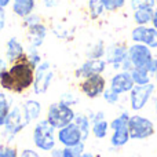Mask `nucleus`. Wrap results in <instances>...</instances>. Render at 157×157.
I'll return each instance as SVG.
<instances>
[{"label": "nucleus", "instance_id": "nucleus-31", "mask_svg": "<svg viewBox=\"0 0 157 157\" xmlns=\"http://www.w3.org/2000/svg\"><path fill=\"white\" fill-rule=\"evenodd\" d=\"M131 3V8L134 11L138 10L141 7H153L156 6V0H130Z\"/></svg>", "mask_w": 157, "mask_h": 157}, {"label": "nucleus", "instance_id": "nucleus-8", "mask_svg": "<svg viewBox=\"0 0 157 157\" xmlns=\"http://www.w3.org/2000/svg\"><path fill=\"white\" fill-rule=\"evenodd\" d=\"M155 58L153 50L141 43H134L128 46V59L131 61L134 69H146Z\"/></svg>", "mask_w": 157, "mask_h": 157}, {"label": "nucleus", "instance_id": "nucleus-15", "mask_svg": "<svg viewBox=\"0 0 157 157\" xmlns=\"http://www.w3.org/2000/svg\"><path fill=\"white\" fill-rule=\"evenodd\" d=\"M106 65L105 59H87L75 71V77L83 80L92 75H102L106 71Z\"/></svg>", "mask_w": 157, "mask_h": 157}, {"label": "nucleus", "instance_id": "nucleus-19", "mask_svg": "<svg viewBox=\"0 0 157 157\" xmlns=\"http://www.w3.org/2000/svg\"><path fill=\"white\" fill-rule=\"evenodd\" d=\"M13 13L19 18H26L33 14L36 7V0H13Z\"/></svg>", "mask_w": 157, "mask_h": 157}, {"label": "nucleus", "instance_id": "nucleus-16", "mask_svg": "<svg viewBox=\"0 0 157 157\" xmlns=\"http://www.w3.org/2000/svg\"><path fill=\"white\" fill-rule=\"evenodd\" d=\"M26 55L25 52V47L17 37H10L6 43V61L7 63L13 65V63L18 62L19 59Z\"/></svg>", "mask_w": 157, "mask_h": 157}, {"label": "nucleus", "instance_id": "nucleus-28", "mask_svg": "<svg viewBox=\"0 0 157 157\" xmlns=\"http://www.w3.org/2000/svg\"><path fill=\"white\" fill-rule=\"evenodd\" d=\"M101 2H102L105 11H109V13L119 11L125 6V0H101Z\"/></svg>", "mask_w": 157, "mask_h": 157}, {"label": "nucleus", "instance_id": "nucleus-42", "mask_svg": "<svg viewBox=\"0 0 157 157\" xmlns=\"http://www.w3.org/2000/svg\"><path fill=\"white\" fill-rule=\"evenodd\" d=\"M13 0H0V8H6L7 6H10V3Z\"/></svg>", "mask_w": 157, "mask_h": 157}, {"label": "nucleus", "instance_id": "nucleus-17", "mask_svg": "<svg viewBox=\"0 0 157 157\" xmlns=\"http://www.w3.org/2000/svg\"><path fill=\"white\" fill-rule=\"evenodd\" d=\"M47 36V26L41 22V24L33 25V26L28 28L26 37H28V48H35L37 50L39 47L43 44L44 39Z\"/></svg>", "mask_w": 157, "mask_h": 157}, {"label": "nucleus", "instance_id": "nucleus-22", "mask_svg": "<svg viewBox=\"0 0 157 157\" xmlns=\"http://www.w3.org/2000/svg\"><path fill=\"white\" fill-rule=\"evenodd\" d=\"M73 123L78 127V130L81 131V135H83V141L86 142L90 136V132H91V120L87 114L83 113H78L75 117Z\"/></svg>", "mask_w": 157, "mask_h": 157}, {"label": "nucleus", "instance_id": "nucleus-47", "mask_svg": "<svg viewBox=\"0 0 157 157\" xmlns=\"http://www.w3.org/2000/svg\"><path fill=\"white\" fill-rule=\"evenodd\" d=\"M120 157H124V156H120Z\"/></svg>", "mask_w": 157, "mask_h": 157}, {"label": "nucleus", "instance_id": "nucleus-35", "mask_svg": "<svg viewBox=\"0 0 157 157\" xmlns=\"http://www.w3.org/2000/svg\"><path fill=\"white\" fill-rule=\"evenodd\" d=\"M21 157H40L39 153L33 149H24L21 152Z\"/></svg>", "mask_w": 157, "mask_h": 157}, {"label": "nucleus", "instance_id": "nucleus-33", "mask_svg": "<svg viewBox=\"0 0 157 157\" xmlns=\"http://www.w3.org/2000/svg\"><path fill=\"white\" fill-rule=\"evenodd\" d=\"M43 22V19H41L40 15H37V14H30V15H28L26 18H24V26L26 28H30L33 26V25H37V24H41Z\"/></svg>", "mask_w": 157, "mask_h": 157}, {"label": "nucleus", "instance_id": "nucleus-25", "mask_svg": "<svg viewBox=\"0 0 157 157\" xmlns=\"http://www.w3.org/2000/svg\"><path fill=\"white\" fill-rule=\"evenodd\" d=\"M106 46L103 43V40H98L97 43H94L87 51V59H102V57H105Z\"/></svg>", "mask_w": 157, "mask_h": 157}, {"label": "nucleus", "instance_id": "nucleus-2", "mask_svg": "<svg viewBox=\"0 0 157 157\" xmlns=\"http://www.w3.org/2000/svg\"><path fill=\"white\" fill-rule=\"evenodd\" d=\"M131 114L128 112H121L117 117H114L109 125L110 130L113 131L110 136V145L116 149L125 146L128 142L131 141L130 138V131H128V121H130Z\"/></svg>", "mask_w": 157, "mask_h": 157}, {"label": "nucleus", "instance_id": "nucleus-36", "mask_svg": "<svg viewBox=\"0 0 157 157\" xmlns=\"http://www.w3.org/2000/svg\"><path fill=\"white\" fill-rule=\"evenodd\" d=\"M147 72L150 73V76L153 77V75L157 72V57L153 58V61L150 62V65H149V68H147Z\"/></svg>", "mask_w": 157, "mask_h": 157}, {"label": "nucleus", "instance_id": "nucleus-45", "mask_svg": "<svg viewBox=\"0 0 157 157\" xmlns=\"http://www.w3.org/2000/svg\"><path fill=\"white\" fill-rule=\"evenodd\" d=\"M153 77H155V81H156V83H157V72H156V73H155V75H153Z\"/></svg>", "mask_w": 157, "mask_h": 157}, {"label": "nucleus", "instance_id": "nucleus-37", "mask_svg": "<svg viewBox=\"0 0 157 157\" xmlns=\"http://www.w3.org/2000/svg\"><path fill=\"white\" fill-rule=\"evenodd\" d=\"M4 26H6V13L4 8H0V33L4 29Z\"/></svg>", "mask_w": 157, "mask_h": 157}, {"label": "nucleus", "instance_id": "nucleus-40", "mask_svg": "<svg viewBox=\"0 0 157 157\" xmlns=\"http://www.w3.org/2000/svg\"><path fill=\"white\" fill-rule=\"evenodd\" d=\"M51 157H62V149L54 147V149L51 150Z\"/></svg>", "mask_w": 157, "mask_h": 157}, {"label": "nucleus", "instance_id": "nucleus-6", "mask_svg": "<svg viewBox=\"0 0 157 157\" xmlns=\"http://www.w3.org/2000/svg\"><path fill=\"white\" fill-rule=\"evenodd\" d=\"M156 91V86L149 83L146 86H134L130 91V108L134 112H141L146 108V105L152 101L153 94Z\"/></svg>", "mask_w": 157, "mask_h": 157}, {"label": "nucleus", "instance_id": "nucleus-9", "mask_svg": "<svg viewBox=\"0 0 157 157\" xmlns=\"http://www.w3.org/2000/svg\"><path fill=\"white\" fill-rule=\"evenodd\" d=\"M106 90V78L102 75H92L90 77H86L80 83V91L90 99L101 97L103 91Z\"/></svg>", "mask_w": 157, "mask_h": 157}, {"label": "nucleus", "instance_id": "nucleus-3", "mask_svg": "<svg viewBox=\"0 0 157 157\" xmlns=\"http://www.w3.org/2000/svg\"><path fill=\"white\" fill-rule=\"evenodd\" d=\"M33 144L43 152H51L55 147V128L47 120H40L33 128Z\"/></svg>", "mask_w": 157, "mask_h": 157}, {"label": "nucleus", "instance_id": "nucleus-24", "mask_svg": "<svg viewBox=\"0 0 157 157\" xmlns=\"http://www.w3.org/2000/svg\"><path fill=\"white\" fill-rule=\"evenodd\" d=\"M131 77H132L135 86H146V84L152 83V76L146 69H132Z\"/></svg>", "mask_w": 157, "mask_h": 157}, {"label": "nucleus", "instance_id": "nucleus-4", "mask_svg": "<svg viewBox=\"0 0 157 157\" xmlns=\"http://www.w3.org/2000/svg\"><path fill=\"white\" fill-rule=\"evenodd\" d=\"M76 113L72 109V106H68L62 102L51 103L47 110V121L55 128V130H61V128L69 125L73 123Z\"/></svg>", "mask_w": 157, "mask_h": 157}, {"label": "nucleus", "instance_id": "nucleus-11", "mask_svg": "<svg viewBox=\"0 0 157 157\" xmlns=\"http://www.w3.org/2000/svg\"><path fill=\"white\" fill-rule=\"evenodd\" d=\"M128 57V46L123 41H117L106 47L105 61L108 65H112L114 69H120L121 63Z\"/></svg>", "mask_w": 157, "mask_h": 157}, {"label": "nucleus", "instance_id": "nucleus-27", "mask_svg": "<svg viewBox=\"0 0 157 157\" xmlns=\"http://www.w3.org/2000/svg\"><path fill=\"white\" fill-rule=\"evenodd\" d=\"M84 153V142L76 145V146H69L62 149V157H80Z\"/></svg>", "mask_w": 157, "mask_h": 157}, {"label": "nucleus", "instance_id": "nucleus-1", "mask_svg": "<svg viewBox=\"0 0 157 157\" xmlns=\"http://www.w3.org/2000/svg\"><path fill=\"white\" fill-rule=\"evenodd\" d=\"M35 69L25 55L0 75V87L14 94H24L33 86Z\"/></svg>", "mask_w": 157, "mask_h": 157}, {"label": "nucleus", "instance_id": "nucleus-12", "mask_svg": "<svg viewBox=\"0 0 157 157\" xmlns=\"http://www.w3.org/2000/svg\"><path fill=\"white\" fill-rule=\"evenodd\" d=\"M131 40L134 43L145 44L152 50H157V29H155L152 25L135 26L131 30Z\"/></svg>", "mask_w": 157, "mask_h": 157}, {"label": "nucleus", "instance_id": "nucleus-23", "mask_svg": "<svg viewBox=\"0 0 157 157\" xmlns=\"http://www.w3.org/2000/svg\"><path fill=\"white\" fill-rule=\"evenodd\" d=\"M11 101L7 98L4 92L0 91V127H4L6 120L11 112Z\"/></svg>", "mask_w": 157, "mask_h": 157}, {"label": "nucleus", "instance_id": "nucleus-14", "mask_svg": "<svg viewBox=\"0 0 157 157\" xmlns=\"http://www.w3.org/2000/svg\"><path fill=\"white\" fill-rule=\"evenodd\" d=\"M57 138H58V141H59V144L63 145V147L76 146V145L84 142L83 135H81V131L78 130V127L75 124V123H71L69 125L58 130Z\"/></svg>", "mask_w": 157, "mask_h": 157}, {"label": "nucleus", "instance_id": "nucleus-43", "mask_svg": "<svg viewBox=\"0 0 157 157\" xmlns=\"http://www.w3.org/2000/svg\"><path fill=\"white\" fill-rule=\"evenodd\" d=\"M153 106H155V114H156V117H157V97L153 99Z\"/></svg>", "mask_w": 157, "mask_h": 157}, {"label": "nucleus", "instance_id": "nucleus-13", "mask_svg": "<svg viewBox=\"0 0 157 157\" xmlns=\"http://www.w3.org/2000/svg\"><path fill=\"white\" fill-rule=\"evenodd\" d=\"M134 86H135V83H134L132 77H131V73L124 71L114 73L110 77V81H109V87L119 95L130 94V91L134 88Z\"/></svg>", "mask_w": 157, "mask_h": 157}, {"label": "nucleus", "instance_id": "nucleus-46", "mask_svg": "<svg viewBox=\"0 0 157 157\" xmlns=\"http://www.w3.org/2000/svg\"><path fill=\"white\" fill-rule=\"evenodd\" d=\"M156 7H157V0H156Z\"/></svg>", "mask_w": 157, "mask_h": 157}, {"label": "nucleus", "instance_id": "nucleus-7", "mask_svg": "<svg viewBox=\"0 0 157 157\" xmlns=\"http://www.w3.org/2000/svg\"><path fill=\"white\" fill-rule=\"evenodd\" d=\"M55 73L51 71V65L48 61H43L37 68L35 69V81H33L32 90L36 95L46 94L48 91L51 83L54 81Z\"/></svg>", "mask_w": 157, "mask_h": 157}, {"label": "nucleus", "instance_id": "nucleus-26", "mask_svg": "<svg viewBox=\"0 0 157 157\" xmlns=\"http://www.w3.org/2000/svg\"><path fill=\"white\" fill-rule=\"evenodd\" d=\"M88 14L91 19H98L101 15L103 14L105 8H103V4L101 0H88Z\"/></svg>", "mask_w": 157, "mask_h": 157}, {"label": "nucleus", "instance_id": "nucleus-10", "mask_svg": "<svg viewBox=\"0 0 157 157\" xmlns=\"http://www.w3.org/2000/svg\"><path fill=\"white\" fill-rule=\"evenodd\" d=\"M28 125V121L24 116L21 106H14L8 114L4 124V134L8 136V139H13L14 135L19 134Z\"/></svg>", "mask_w": 157, "mask_h": 157}, {"label": "nucleus", "instance_id": "nucleus-21", "mask_svg": "<svg viewBox=\"0 0 157 157\" xmlns=\"http://www.w3.org/2000/svg\"><path fill=\"white\" fill-rule=\"evenodd\" d=\"M109 128H110V125H109V123L106 119L91 120V132L97 139L106 138Z\"/></svg>", "mask_w": 157, "mask_h": 157}, {"label": "nucleus", "instance_id": "nucleus-20", "mask_svg": "<svg viewBox=\"0 0 157 157\" xmlns=\"http://www.w3.org/2000/svg\"><path fill=\"white\" fill-rule=\"evenodd\" d=\"M153 14H155V8L153 7H141L132 13L134 22L136 24V26H147V25H152Z\"/></svg>", "mask_w": 157, "mask_h": 157}, {"label": "nucleus", "instance_id": "nucleus-38", "mask_svg": "<svg viewBox=\"0 0 157 157\" xmlns=\"http://www.w3.org/2000/svg\"><path fill=\"white\" fill-rule=\"evenodd\" d=\"M43 4H44V7L51 8V7H54V6H57L58 2L57 0H43Z\"/></svg>", "mask_w": 157, "mask_h": 157}, {"label": "nucleus", "instance_id": "nucleus-5", "mask_svg": "<svg viewBox=\"0 0 157 157\" xmlns=\"http://www.w3.org/2000/svg\"><path fill=\"white\" fill-rule=\"evenodd\" d=\"M128 131H130V138L132 141H144L155 135L156 127L155 123L142 114H132L128 121Z\"/></svg>", "mask_w": 157, "mask_h": 157}, {"label": "nucleus", "instance_id": "nucleus-44", "mask_svg": "<svg viewBox=\"0 0 157 157\" xmlns=\"http://www.w3.org/2000/svg\"><path fill=\"white\" fill-rule=\"evenodd\" d=\"M80 157H95V156L92 155V153H88V152L86 153V152H84V153H83V155H81Z\"/></svg>", "mask_w": 157, "mask_h": 157}, {"label": "nucleus", "instance_id": "nucleus-39", "mask_svg": "<svg viewBox=\"0 0 157 157\" xmlns=\"http://www.w3.org/2000/svg\"><path fill=\"white\" fill-rule=\"evenodd\" d=\"M6 69H7V61L3 59V58L0 57V75H2Z\"/></svg>", "mask_w": 157, "mask_h": 157}, {"label": "nucleus", "instance_id": "nucleus-18", "mask_svg": "<svg viewBox=\"0 0 157 157\" xmlns=\"http://www.w3.org/2000/svg\"><path fill=\"white\" fill-rule=\"evenodd\" d=\"M21 108H22V112H24V116L26 119L28 124L32 121H36L41 114V103L36 99H26L22 103Z\"/></svg>", "mask_w": 157, "mask_h": 157}, {"label": "nucleus", "instance_id": "nucleus-30", "mask_svg": "<svg viewBox=\"0 0 157 157\" xmlns=\"http://www.w3.org/2000/svg\"><path fill=\"white\" fill-rule=\"evenodd\" d=\"M26 58H28V61L32 63L33 68H37V66L40 65L41 62H43V59H41V57H40V54H39V51H37V50H35V48H28V51H26Z\"/></svg>", "mask_w": 157, "mask_h": 157}, {"label": "nucleus", "instance_id": "nucleus-41", "mask_svg": "<svg viewBox=\"0 0 157 157\" xmlns=\"http://www.w3.org/2000/svg\"><path fill=\"white\" fill-rule=\"evenodd\" d=\"M152 26L157 29V8H155V14H153V19H152Z\"/></svg>", "mask_w": 157, "mask_h": 157}, {"label": "nucleus", "instance_id": "nucleus-34", "mask_svg": "<svg viewBox=\"0 0 157 157\" xmlns=\"http://www.w3.org/2000/svg\"><path fill=\"white\" fill-rule=\"evenodd\" d=\"M59 102L65 103V105H68V106H73V105H76V103L78 102V99H77V97H75L73 94H69V92H66V94H63L62 97H61Z\"/></svg>", "mask_w": 157, "mask_h": 157}, {"label": "nucleus", "instance_id": "nucleus-29", "mask_svg": "<svg viewBox=\"0 0 157 157\" xmlns=\"http://www.w3.org/2000/svg\"><path fill=\"white\" fill-rule=\"evenodd\" d=\"M102 97H103V99H105V102L109 103V105H116V103H119V101H120V95L117 94V92H114L110 87H106V90L103 91Z\"/></svg>", "mask_w": 157, "mask_h": 157}, {"label": "nucleus", "instance_id": "nucleus-32", "mask_svg": "<svg viewBox=\"0 0 157 157\" xmlns=\"http://www.w3.org/2000/svg\"><path fill=\"white\" fill-rule=\"evenodd\" d=\"M0 157H18V152L10 145H0Z\"/></svg>", "mask_w": 157, "mask_h": 157}]
</instances>
